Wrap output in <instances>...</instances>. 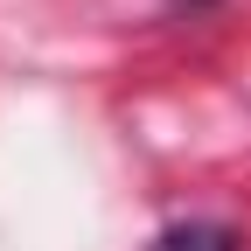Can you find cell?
<instances>
[{
  "instance_id": "obj_1",
  "label": "cell",
  "mask_w": 251,
  "mask_h": 251,
  "mask_svg": "<svg viewBox=\"0 0 251 251\" xmlns=\"http://www.w3.org/2000/svg\"><path fill=\"white\" fill-rule=\"evenodd\" d=\"M153 251H237V230L230 224H175Z\"/></svg>"
}]
</instances>
